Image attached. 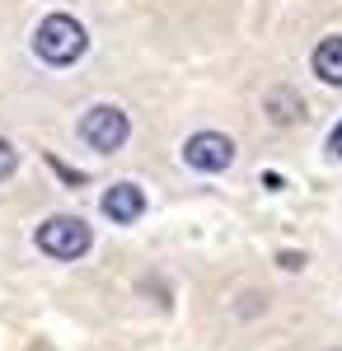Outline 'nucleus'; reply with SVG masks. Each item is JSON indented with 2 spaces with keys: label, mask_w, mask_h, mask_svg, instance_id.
<instances>
[{
  "label": "nucleus",
  "mask_w": 342,
  "mask_h": 351,
  "mask_svg": "<svg viewBox=\"0 0 342 351\" xmlns=\"http://www.w3.org/2000/svg\"><path fill=\"white\" fill-rule=\"evenodd\" d=\"M127 136H132V122H127V112L113 108V104H99V108H89L80 117V141H84L89 150H99V155L122 150Z\"/></svg>",
  "instance_id": "nucleus-3"
},
{
  "label": "nucleus",
  "mask_w": 342,
  "mask_h": 351,
  "mask_svg": "<svg viewBox=\"0 0 342 351\" xmlns=\"http://www.w3.org/2000/svg\"><path fill=\"white\" fill-rule=\"evenodd\" d=\"M315 75L323 84H342V38H323L315 47Z\"/></svg>",
  "instance_id": "nucleus-6"
},
{
  "label": "nucleus",
  "mask_w": 342,
  "mask_h": 351,
  "mask_svg": "<svg viewBox=\"0 0 342 351\" xmlns=\"http://www.w3.org/2000/svg\"><path fill=\"white\" fill-rule=\"evenodd\" d=\"M84 47H89V33L71 14H47L43 24L33 28V52L43 56L47 66H71V61L84 56Z\"/></svg>",
  "instance_id": "nucleus-1"
},
{
  "label": "nucleus",
  "mask_w": 342,
  "mask_h": 351,
  "mask_svg": "<svg viewBox=\"0 0 342 351\" xmlns=\"http://www.w3.org/2000/svg\"><path fill=\"white\" fill-rule=\"evenodd\" d=\"M183 160L187 169H202V173H220V169H230L235 160V141L220 132H197L183 141Z\"/></svg>",
  "instance_id": "nucleus-4"
},
{
  "label": "nucleus",
  "mask_w": 342,
  "mask_h": 351,
  "mask_svg": "<svg viewBox=\"0 0 342 351\" xmlns=\"http://www.w3.org/2000/svg\"><path fill=\"white\" fill-rule=\"evenodd\" d=\"M104 216L117 220V225H136V220L146 216V192L136 188V183H117V188L104 192Z\"/></svg>",
  "instance_id": "nucleus-5"
},
{
  "label": "nucleus",
  "mask_w": 342,
  "mask_h": 351,
  "mask_svg": "<svg viewBox=\"0 0 342 351\" xmlns=\"http://www.w3.org/2000/svg\"><path fill=\"white\" fill-rule=\"evenodd\" d=\"M263 108H267V117H272V122L290 127V122H295V117L305 112V104H300V99H295L290 89H272V94L263 99Z\"/></svg>",
  "instance_id": "nucleus-7"
},
{
  "label": "nucleus",
  "mask_w": 342,
  "mask_h": 351,
  "mask_svg": "<svg viewBox=\"0 0 342 351\" xmlns=\"http://www.w3.org/2000/svg\"><path fill=\"white\" fill-rule=\"evenodd\" d=\"M328 150H333V155H338V160H342V122H338V127H333V136H328Z\"/></svg>",
  "instance_id": "nucleus-9"
},
{
  "label": "nucleus",
  "mask_w": 342,
  "mask_h": 351,
  "mask_svg": "<svg viewBox=\"0 0 342 351\" xmlns=\"http://www.w3.org/2000/svg\"><path fill=\"white\" fill-rule=\"evenodd\" d=\"M14 164H19V155H14V145H10V141L0 136V183H5V178L14 173Z\"/></svg>",
  "instance_id": "nucleus-8"
},
{
  "label": "nucleus",
  "mask_w": 342,
  "mask_h": 351,
  "mask_svg": "<svg viewBox=\"0 0 342 351\" xmlns=\"http://www.w3.org/2000/svg\"><path fill=\"white\" fill-rule=\"evenodd\" d=\"M89 243H94V230L80 216H52L38 225V248L56 263H76L80 253H89Z\"/></svg>",
  "instance_id": "nucleus-2"
}]
</instances>
